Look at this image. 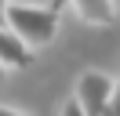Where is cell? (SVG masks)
I'll return each instance as SVG.
<instances>
[{
    "instance_id": "7a4b0ae2",
    "label": "cell",
    "mask_w": 120,
    "mask_h": 116,
    "mask_svg": "<svg viewBox=\"0 0 120 116\" xmlns=\"http://www.w3.org/2000/svg\"><path fill=\"white\" fill-rule=\"evenodd\" d=\"M113 87H116V80H113L109 72L87 69V72L76 76L73 98H76V105H80L87 116H105V105H109V98H113Z\"/></svg>"
},
{
    "instance_id": "3957f363",
    "label": "cell",
    "mask_w": 120,
    "mask_h": 116,
    "mask_svg": "<svg viewBox=\"0 0 120 116\" xmlns=\"http://www.w3.org/2000/svg\"><path fill=\"white\" fill-rule=\"evenodd\" d=\"M69 7L87 25H109L116 18V0H69Z\"/></svg>"
},
{
    "instance_id": "6da1fadb",
    "label": "cell",
    "mask_w": 120,
    "mask_h": 116,
    "mask_svg": "<svg viewBox=\"0 0 120 116\" xmlns=\"http://www.w3.org/2000/svg\"><path fill=\"white\" fill-rule=\"evenodd\" d=\"M58 4H18L11 0L8 4V14H4V25L18 36L29 51L37 47H47L58 33Z\"/></svg>"
},
{
    "instance_id": "277c9868",
    "label": "cell",
    "mask_w": 120,
    "mask_h": 116,
    "mask_svg": "<svg viewBox=\"0 0 120 116\" xmlns=\"http://www.w3.org/2000/svg\"><path fill=\"white\" fill-rule=\"evenodd\" d=\"M0 62L8 65V69H26L33 62V51L11 33L8 25H0Z\"/></svg>"
},
{
    "instance_id": "30bf717a",
    "label": "cell",
    "mask_w": 120,
    "mask_h": 116,
    "mask_svg": "<svg viewBox=\"0 0 120 116\" xmlns=\"http://www.w3.org/2000/svg\"><path fill=\"white\" fill-rule=\"evenodd\" d=\"M4 72H8V65H4V62H0V80H4Z\"/></svg>"
},
{
    "instance_id": "8992f818",
    "label": "cell",
    "mask_w": 120,
    "mask_h": 116,
    "mask_svg": "<svg viewBox=\"0 0 120 116\" xmlns=\"http://www.w3.org/2000/svg\"><path fill=\"white\" fill-rule=\"evenodd\" d=\"M58 116H87V112H84V109L76 105V98H69L66 105H62V112H58Z\"/></svg>"
},
{
    "instance_id": "ba28073f",
    "label": "cell",
    "mask_w": 120,
    "mask_h": 116,
    "mask_svg": "<svg viewBox=\"0 0 120 116\" xmlns=\"http://www.w3.org/2000/svg\"><path fill=\"white\" fill-rule=\"evenodd\" d=\"M8 4H11V0H0V25H4V14H8Z\"/></svg>"
},
{
    "instance_id": "9c48e42d",
    "label": "cell",
    "mask_w": 120,
    "mask_h": 116,
    "mask_svg": "<svg viewBox=\"0 0 120 116\" xmlns=\"http://www.w3.org/2000/svg\"><path fill=\"white\" fill-rule=\"evenodd\" d=\"M18 4H58V0H18Z\"/></svg>"
},
{
    "instance_id": "52a82bcc",
    "label": "cell",
    "mask_w": 120,
    "mask_h": 116,
    "mask_svg": "<svg viewBox=\"0 0 120 116\" xmlns=\"http://www.w3.org/2000/svg\"><path fill=\"white\" fill-rule=\"evenodd\" d=\"M0 116H29V112H22V109H15V105H0Z\"/></svg>"
},
{
    "instance_id": "5b68a950",
    "label": "cell",
    "mask_w": 120,
    "mask_h": 116,
    "mask_svg": "<svg viewBox=\"0 0 120 116\" xmlns=\"http://www.w3.org/2000/svg\"><path fill=\"white\" fill-rule=\"evenodd\" d=\"M105 116H120V80H116V87H113V98H109V105H105Z\"/></svg>"
}]
</instances>
